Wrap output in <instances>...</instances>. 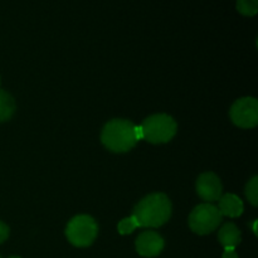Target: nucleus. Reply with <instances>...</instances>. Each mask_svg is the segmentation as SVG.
<instances>
[{
    "label": "nucleus",
    "instance_id": "obj_1",
    "mask_svg": "<svg viewBox=\"0 0 258 258\" xmlns=\"http://www.w3.org/2000/svg\"><path fill=\"white\" fill-rule=\"evenodd\" d=\"M139 228H158L165 224L171 216V203L164 193H153L140 201L134 209Z\"/></svg>",
    "mask_w": 258,
    "mask_h": 258
},
{
    "label": "nucleus",
    "instance_id": "obj_2",
    "mask_svg": "<svg viewBox=\"0 0 258 258\" xmlns=\"http://www.w3.org/2000/svg\"><path fill=\"white\" fill-rule=\"evenodd\" d=\"M135 127L131 121L111 120L103 127L101 134L102 144L113 153H126L136 145Z\"/></svg>",
    "mask_w": 258,
    "mask_h": 258
},
{
    "label": "nucleus",
    "instance_id": "obj_3",
    "mask_svg": "<svg viewBox=\"0 0 258 258\" xmlns=\"http://www.w3.org/2000/svg\"><path fill=\"white\" fill-rule=\"evenodd\" d=\"M143 139L151 144H164L175 136L176 122L166 113H156L141 123Z\"/></svg>",
    "mask_w": 258,
    "mask_h": 258
},
{
    "label": "nucleus",
    "instance_id": "obj_4",
    "mask_svg": "<svg viewBox=\"0 0 258 258\" xmlns=\"http://www.w3.org/2000/svg\"><path fill=\"white\" fill-rule=\"evenodd\" d=\"M98 227L95 219L87 214H81L70 221L66 228L68 241L76 247H88L95 242Z\"/></svg>",
    "mask_w": 258,
    "mask_h": 258
},
{
    "label": "nucleus",
    "instance_id": "obj_5",
    "mask_svg": "<svg viewBox=\"0 0 258 258\" xmlns=\"http://www.w3.org/2000/svg\"><path fill=\"white\" fill-rule=\"evenodd\" d=\"M222 214L218 208L209 203H203L197 206L189 216V227L197 234L212 233L221 224Z\"/></svg>",
    "mask_w": 258,
    "mask_h": 258
},
{
    "label": "nucleus",
    "instance_id": "obj_6",
    "mask_svg": "<svg viewBox=\"0 0 258 258\" xmlns=\"http://www.w3.org/2000/svg\"><path fill=\"white\" fill-rule=\"evenodd\" d=\"M231 120L242 128H252L258 123V101L254 97L237 100L231 107Z\"/></svg>",
    "mask_w": 258,
    "mask_h": 258
},
{
    "label": "nucleus",
    "instance_id": "obj_7",
    "mask_svg": "<svg viewBox=\"0 0 258 258\" xmlns=\"http://www.w3.org/2000/svg\"><path fill=\"white\" fill-rule=\"evenodd\" d=\"M197 193L203 201L216 202L222 197V184L214 173H203L197 180Z\"/></svg>",
    "mask_w": 258,
    "mask_h": 258
},
{
    "label": "nucleus",
    "instance_id": "obj_8",
    "mask_svg": "<svg viewBox=\"0 0 258 258\" xmlns=\"http://www.w3.org/2000/svg\"><path fill=\"white\" fill-rule=\"evenodd\" d=\"M136 251L143 257H156L164 249V239L154 231H145L136 239Z\"/></svg>",
    "mask_w": 258,
    "mask_h": 258
},
{
    "label": "nucleus",
    "instance_id": "obj_9",
    "mask_svg": "<svg viewBox=\"0 0 258 258\" xmlns=\"http://www.w3.org/2000/svg\"><path fill=\"white\" fill-rule=\"evenodd\" d=\"M218 211L222 217L226 216L229 218H237L243 213V203L238 197L228 193L219 198Z\"/></svg>",
    "mask_w": 258,
    "mask_h": 258
},
{
    "label": "nucleus",
    "instance_id": "obj_10",
    "mask_svg": "<svg viewBox=\"0 0 258 258\" xmlns=\"http://www.w3.org/2000/svg\"><path fill=\"white\" fill-rule=\"evenodd\" d=\"M218 239L224 248H227V247L236 248L242 241L241 232H239V229L237 228L236 224L227 223L224 224V226L221 228V231H219Z\"/></svg>",
    "mask_w": 258,
    "mask_h": 258
},
{
    "label": "nucleus",
    "instance_id": "obj_11",
    "mask_svg": "<svg viewBox=\"0 0 258 258\" xmlns=\"http://www.w3.org/2000/svg\"><path fill=\"white\" fill-rule=\"evenodd\" d=\"M15 101L10 93L0 90V122H4L12 118L15 112Z\"/></svg>",
    "mask_w": 258,
    "mask_h": 258
},
{
    "label": "nucleus",
    "instance_id": "obj_12",
    "mask_svg": "<svg viewBox=\"0 0 258 258\" xmlns=\"http://www.w3.org/2000/svg\"><path fill=\"white\" fill-rule=\"evenodd\" d=\"M237 10L244 17H253L258 12V0H237Z\"/></svg>",
    "mask_w": 258,
    "mask_h": 258
},
{
    "label": "nucleus",
    "instance_id": "obj_13",
    "mask_svg": "<svg viewBox=\"0 0 258 258\" xmlns=\"http://www.w3.org/2000/svg\"><path fill=\"white\" fill-rule=\"evenodd\" d=\"M136 228H139V224H138V222H136L135 217L134 216L122 219V221H121L117 226L118 232H120V234H122V236L133 233Z\"/></svg>",
    "mask_w": 258,
    "mask_h": 258
},
{
    "label": "nucleus",
    "instance_id": "obj_14",
    "mask_svg": "<svg viewBox=\"0 0 258 258\" xmlns=\"http://www.w3.org/2000/svg\"><path fill=\"white\" fill-rule=\"evenodd\" d=\"M246 197L251 202L252 206L258 204V176H253L246 186Z\"/></svg>",
    "mask_w": 258,
    "mask_h": 258
},
{
    "label": "nucleus",
    "instance_id": "obj_15",
    "mask_svg": "<svg viewBox=\"0 0 258 258\" xmlns=\"http://www.w3.org/2000/svg\"><path fill=\"white\" fill-rule=\"evenodd\" d=\"M9 227L4 222L0 221V244L7 241L8 237H9Z\"/></svg>",
    "mask_w": 258,
    "mask_h": 258
},
{
    "label": "nucleus",
    "instance_id": "obj_16",
    "mask_svg": "<svg viewBox=\"0 0 258 258\" xmlns=\"http://www.w3.org/2000/svg\"><path fill=\"white\" fill-rule=\"evenodd\" d=\"M222 258H238V254L236 253V248H231V247L224 248V253Z\"/></svg>",
    "mask_w": 258,
    "mask_h": 258
},
{
    "label": "nucleus",
    "instance_id": "obj_17",
    "mask_svg": "<svg viewBox=\"0 0 258 258\" xmlns=\"http://www.w3.org/2000/svg\"><path fill=\"white\" fill-rule=\"evenodd\" d=\"M135 135L136 140H143V130H141V126H136L135 127Z\"/></svg>",
    "mask_w": 258,
    "mask_h": 258
},
{
    "label": "nucleus",
    "instance_id": "obj_18",
    "mask_svg": "<svg viewBox=\"0 0 258 258\" xmlns=\"http://www.w3.org/2000/svg\"><path fill=\"white\" fill-rule=\"evenodd\" d=\"M253 232H254V234H257V221H254V223H253Z\"/></svg>",
    "mask_w": 258,
    "mask_h": 258
},
{
    "label": "nucleus",
    "instance_id": "obj_19",
    "mask_svg": "<svg viewBox=\"0 0 258 258\" xmlns=\"http://www.w3.org/2000/svg\"><path fill=\"white\" fill-rule=\"evenodd\" d=\"M9 258H20V257H18V256H12V257H9Z\"/></svg>",
    "mask_w": 258,
    "mask_h": 258
},
{
    "label": "nucleus",
    "instance_id": "obj_20",
    "mask_svg": "<svg viewBox=\"0 0 258 258\" xmlns=\"http://www.w3.org/2000/svg\"><path fill=\"white\" fill-rule=\"evenodd\" d=\"M0 258H2V256H0Z\"/></svg>",
    "mask_w": 258,
    "mask_h": 258
}]
</instances>
